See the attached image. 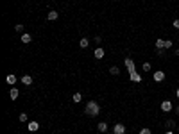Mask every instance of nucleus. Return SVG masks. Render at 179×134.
<instances>
[{
	"label": "nucleus",
	"mask_w": 179,
	"mask_h": 134,
	"mask_svg": "<svg viewBox=\"0 0 179 134\" xmlns=\"http://www.w3.org/2000/svg\"><path fill=\"white\" fill-rule=\"evenodd\" d=\"M84 111H86L88 116H97L99 113H100V106L97 104L95 100H90L88 104H86V109H84Z\"/></svg>",
	"instance_id": "1"
},
{
	"label": "nucleus",
	"mask_w": 179,
	"mask_h": 134,
	"mask_svg": "<svg viewBox=\"0 0 179 134\" xmlns=\"http://www.w3.org/2000/svg\"><path fill=\"white\" fill-rule=\"evenodd\" d=\"M124 65H125V68H127V71H129V74L136 70V65H134V61H133L131 57H125V59H124Z\"/></svg>",
	"instance_id": "2"
},
{
	"label": "nucleus",
	"mask_w": 179,
	"mask_h": 134,
	"mask_svg": "<svg viewBox=\"0 0 179 134\" xmlns=\"http://www.w3.org/2000/svg\"><path fill=\"white\" fill-rule=\"evenodd\" d=\"M165 71H161V70H158V71H154V75H152V79H154V82H163L165 80Z\"/></svg>",
	"instance_id": "3"
},
{
	"label": "nucleus",
	"mask_w": 179,
	"mask_h": 134,
	"mask_svg": "<svg viewBox=\"0 0 179 134\" xmlns=\"http://www.w3.org/2000/svg\"><path fill=\"white\" fill-rule=\"evenodd\" d=\"M172 109H174V106H172L170 100H163V102H161V111L168 113V111H172Z\"/></svg>",
	"instance_id": "4"
},
{
	"label": "nucleus",
	"mask_w": 179,
	"mask_h": 134,
	"mask_svg": "<svg viewBox=\"0 0 179 134\" xmlns=\"http://www.w3.org/2000/svg\"><path fill=\"white\" fill-rule=\"evenodd\" d=\"M129 79H131L133 82H142V80H143V79H142V75H140V74H138V71H136V70L129 74Z\"/></svg>",
	"instance_id": "5"
},
{
	"label": "nucleus",
	"mask_w": 179,
	"mask_h": 134,
	"mask_svg": "<svg viewBox=\"0 0 179 134\" xmlns=\"http://www.w3.org/2000/svg\"><path fill=\"white\" fill-rule=\"evenodd\" d=\"M113 132L115 134H125V125L124 123H117V125L113 127Z\"/></svg>",
	"instance_id": "6"
},
{
	"label": "nucleus",
	"mask_w": 179,
	"mask_h": 134,
	"mask_svg": "<svg viewBox=\"0 0 179 134\" xmlns=\"http://www.w3.org/2000/svg\"><path fill=\"white\" fill-rule=\"evenodd\" d=\"M20 41H22L23 45H27V43H30V41H32V36H30V34H27V32H23L22 36H20Z\"/></svg>",
	"instance_id": "7"
},
{
	"label": "nucleus",
	"mask_w": 179,
	"mask_h": 134,
	"mask_svg": "<svg viewBox=\"0 0 179 134\" xmlns=\"http://www.w3.org/2000/svg\"><path fill=\"white\" fill-rule=\"evenodd\" d=\"M93 56H95V59H102L104 56H106V52H104V48L97 47V48H95V52H93Z\"/></svg>",
	"instance_id": "8"
},
{
	"label": "nucleus",
	"mask_w": 179,
	"mask_h": 134,
	"mask_svg": "<svg viewBox=\"0 0 179 134\" xmlns=\"http://www.w3.org/2000/svg\"><path fill=\"white\" fill-rule=\"evenodd\" d=\"M6 82H7L9 86H15V84H16V75H15V74H9V75L6 77Z\"/></svg>",
	"instance_id": "9"
},
{
	"label": "nucleus",
	"mask_w": 179,
	"mask_h": 134,
	"mask_svg": "<svg viewBox=\"0 0 179 134\" xmlns=\"http://www.w3.org/2000/svg\"><path fill=\"white\" fill-rule=\"evenodd\" d=\"M27 127H29V131H30V132H36V131L39 129V123L32 120V122H29V125H27Z\"/></svg>",
	"instance_id": "10"
},
{
	"label": "nucleus",
	"mask_w": 179,
	"mask_h": 134,
	"mask_svg": "<svg viewBox=\"0 0 179 134\" xmlns=\"http://www.w3.org/2000/svg\"><path fill=\"white\" fill-rule=\"evenodd\" d=\"M47 18L50 20V22H56V20L59 18V13H57V11H48V14H47Z\"/></svg>",
	"instance_id": "11"
},
{
	"label": "nucleus",
	"mask_w": 179,
	"mask_h": 134,
	"mask_svg": "<svg viewBox=\"0 0 179 134\" xmlns=\"http://www.w3.org/2000/svg\"><path fill=\"white\" fill-rule=\"evenodd\" d=\"M154 45H156V50L165 48V39H156V41H154ZM165 50H167V48H165Z\"/></svg>",
	"instance_id": "12"
},
{
	"label": "nucleus",
	"mask_w": 179,
	"mask_h": 134,
	"mask_svg": "<svg viewBox=\"0 0 179 134\" xmlns=\"http://www.w3.org/2000/svg\"><path fill=\"white\" fill-rule=\"evenodd\" d=\"M18 95H20V91H18L16 88H11V91H9V97H11V100H16Z\"/></svg>",
	"instance_id": "13"
},
{
	"label": "nucleus",
	"mask_w": 179,
	"mask_h": 134,
	"mask_svg": "<svg viewBox=\"0 0 179 134\" xmlns=\"http://www.w3.org/2000/svg\"><path fill=\"white\" fill-rule=\"evenodd\" d=\"M88 45H90V39H88V38L79 39V47H81V48H88Z\"/></svg>",
	"instance_id": "14"
},
{
	"label": "nucleus",
	"mask_w": 179,
	"mask_h": 134,
	"mask_svg": "<svg viewBox=\"0 0 179 134\" xmlns=\"http://www.w3.org/2000/svg\"><path fill=\"white\" fill-rule=\"evenodd\" d=\"M22 82H23L25 86H30V84H32V77H30V75H23V77H22Z\"/></svg>",
	"instance_id": "15"
},
{
	"label": "nucleus",
	"mask_w": 179,
	"mask_h": 134,
	"mask_svg": "<svg viewBox=\"0 0 179 134\" xmlns=\"http://www.w3.org/2000/svg\"><path fill=\"white\" fill-rule=\"evenodd\" d=\"M97 129H99V132H106L108 131V123L106 122H100L99 125H97Z\"/></svg>",
	"instance_id": "16"
},
{
	"label": "nucleus",
	"mask_w": 179,
	"mask_h": 134,
	"mask_svg": "<svg viewBox=\"0 0 179 134\" xmlns=\"http://www.w3.org/2000/svg\"><path fill=\"white\" fill-rule=\"evenodd\" d=\"M165 125H167V131H172V129L176 127V122H174V120H167Z\"/></svg>",
	"instance_id": "17"
},
{
	"label": "nucleus",
	"mask_w": 179,
	"mask_h": 134,
	"mask_svg": "<svg viewBox=\"0 0 179 134\" xmlns=\"http://www.w3.org/2000/svg\"><path fill=\"white\" fill-rule=\"evenodd\" d=\"M109 74H111V75H118V74H120V68H118V66H111V68H109Z\"/></svg>",
	"instance_id": "18"
},
{
	"label": "nucleus",
	"mask_w": 179,
	"mask_h": 134,
	"mask_svg": "<svg viewBox=\"0 0 179 134\" xmlns=\"http://www.w3.org/2000/svg\"><path fill=\"white\" fill-rule=\"evenodd\" d=\"M151 68H152V66H151V63H149V61H145V63H143V66H142V70H143V71H151Z\"/></svg>",
	"instance_id": "19"
},
{
	"label": "nucleus",
	"mask_w": 179,
	"mask_h": 134,
	"mask_svg": "<svg viewBox=\"0 0 179 134\" xmlns=\"http://www.w3.org/2000/svg\"><path fill=\"white\" fill-rule=\"evenodd\" d=\"M72 98H73V102H81V100H82V95L77 91V93H73V97H72Z\"/></svg>",
	"instance_id": "20"
},
{
	"label": "nucleus",
	"mask_w": 179,
	"mask_h": 134,
	"mask_svg": "<svg viewBox=\"0 0 179 134\" xmlns=\"http://www.w3.org/2000/svg\"><path fill=\"white\" fill-rule=\"evenodd\" d=\"M18 120H20V122H27V120H29V116H27V113H22V115L18 116Z\"/></svg>",
	"instance_id": "21"
},
{
	"label": "nucleus",
	"mask_w": 179,
	"mask_h": 134,
	"mask_svg": "<svg viewBox=\"0 0 179 134\" xmlns=\"http://www.w3.org/2000/svg\"><path fill=\"white\" fill-rule=\"evenodd\" d=\"M172 47H174V43H172V41H170V39H165V48L168 50V48H172Z\"/></svg>",
	"instance_id": "22"
},
{
	"label": "nucleus",
	"mask_w": 179,
	"mask_h": 134,
	"mask_svg": "<svg viewBox=\"0 0 179 134\" xmlns=\"http://www.w3.org/2000/svg\"><path fill=\"white\" fill-rule=\"evenodd\" d=\"M140 134H152V132L149 127H143V129H140Z\"/></svg>",
	"instance_id": "23"
},
{
	"label": "nucleus",
	"mask_w": 179,
	"mask_h": 134,
	"mask_svg": "<svg viewBox=\"0 0 179 134\" xmlns=\"http://www.w3.org/2000/svg\"><path fill=\"white\" fill-rule=\"evenodd\" d=\"M15 29L18 30V32H22V34H23V25H22V23H16V25H15Z\"/></svg>",
	"instance_id": "24"
},
{
	"label": "nucleus",
	"mask_w": 179,
	"mask_h": 134,
	"mask_svg": "<svg viewBox=\"0 0 179 134\" xmlns=\"http://www.w3.org/2000/svg\"><path fill=\"white\" fill-rule=\"evenodd\" d=\"M172 27H174V29H177V30H179V20H174V23H172Z\"/></svg>",
	"instance_id": "25"
},
{
	"label": "nucleus",
	"mask_w": 179,
	"mask_h": 134,
	"mask_svg": "<svg viewBox=\"0 0 179 134\" xmlns=\"http://www.w3.org/2000/svg\"><path fill=\"white\" fill-rule=\"evenodd\" d=\"M158 52V56H165V48H161V50H156Z\"/></svg>",
	"instance_id": "26"
},
{
	"label": "nucleus",
	"mask_w": 179,
	"mask_h": 134,
	"mask_svg": "<svg viewBox=\"0 0 179 134\" xmlns=\"http://www.w3.org/2000/svg\"><path fill=\"white\" fill-rule=\"evenodd\" d=\"M100 41H102V38H100V36H97V38H95V43H97V45H100Z\"/></svg>",
	"instance_id": "27"
},
{
	"label": "nucleus",
	"mask_w": 179,
	"mask_h": 134,
	"mask_svg": "<svg viewBox=\"0 0 179 134\" xmlns=\"http://www.w3.org/2000/svg\"><path fill=\"white\" fill-rule=\"evenodd\" d=\"M174 54H176V56L179 57V48H176V52H174Z\"/></svg>",
	"instance_id": "28"
},
{
	"label": "nucleus",
	"mask_w": 179,
	"mask_h": 134,
	"mask_svg": "<svg viewBox=\"0 0 179 134\" xmlns=\"http://www.w3.org/2000/svg\"><path fill=\"white\" fill-rule=\"evenodd\" d=\"M176 97H177V98H179V88H177V89H176Z\"/></svg>",
	"instance_id": "29"
},
{
	"label": "nucleus",
	"mask_w": 179,
	"mask_h": 134,
	"mask_svg": "<svg viewBox=\"0 0 179 134\" xmlns=\"http://www.w3.org/2000/svg\"><path fill=\"white\" fill-rule=\"evenodd\" d=\"M165 134H174V132H172V131H167V132H165Z\"/></svg>",
	"instance_id": "30"
},
{
	"label": "nucleus",
	"mask_w": 179,
	"mask_h": 134,
	"mask_svg": "<svg viewBox=\"0 0 179 134\" xmlns=\"http://www.w3.org/2000/svg\"><path fill=\"white\" fill-rule=\"evenodd\" d=\"M176 113H177V115H179V106H177V107H176Z\"/></svg>",
	"instance_id": "31"
}]
</instances>
